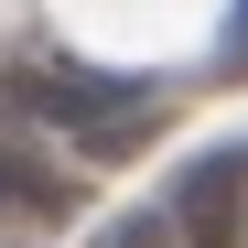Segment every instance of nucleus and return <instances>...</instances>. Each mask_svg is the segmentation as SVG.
Masks as SVG:
<instances>
[{"instance_id":"7ed1b4c3","label":"nucleus","mask_w":248,"mask_h":248,"mask_svg":"<svg viewBox=\"0 0 248 248\" xmlns=\"http://www.w3.org/2000/svg\"><path fill=\"white\" fill-rule=\"evenodd\" d=\"M65 194H76V184H54L32 151H11V140H0V216H11V205H32V216H65Z\"/></svg>"},{"instance_id":"f03ea898","label":"nucleus","mask_w":248,"mask_h":248,"mask_svg":"<svg viewBox=\"0 0 248 248\" xmlns=\"http://www.w3.org/2000/svg\"><path fill=\"white\" fill-rule=\"evenodd\" d=\"M173 248H237L248 237V151H194L184 173H173Z\"/></svg>"},{"instance_id":"39448f33","label":"nucleus","mask_w":248,"mask_h":248,"mask_svg":"<svg viewBox=\"0 0 248 248\" xmlns=\"http://www.w3.org/2000/svg\"><path fill=\"white\" fill-rule=\"evenodd\" d=\"M216 76H248V0H227V32H216Z\"/></svg>"},{"instance_id":"f257e3e1","label":"nucleus","mask_w":248,"mask_h":248,"mask_svg":"<svg viewBox=\"0 0 248 248\" xmlns=\"http://www.w3.org/2000/svg\"><path fill=\"white\" fill-rule=\"evenodd\" d=\"M11 108H32V119H54V130L76 140V151H130L140 130H151V119H162V87H151V76H97V65H22L11 76Z\"/></svg>"},{"instance_id":"20e7f679","label":"nucleus","mask_w":248,"mask_h":248,"mask_svg":"<svg viewBox=\"0 0 248 248\" xmlns=\"http://www.w3.org/2000/svg\"><path fill=\"white\" fill-rule=\"evenodd\" d=\"M97 248H173V227H162V216H108Z\"/></svg>"}]
</instances>
